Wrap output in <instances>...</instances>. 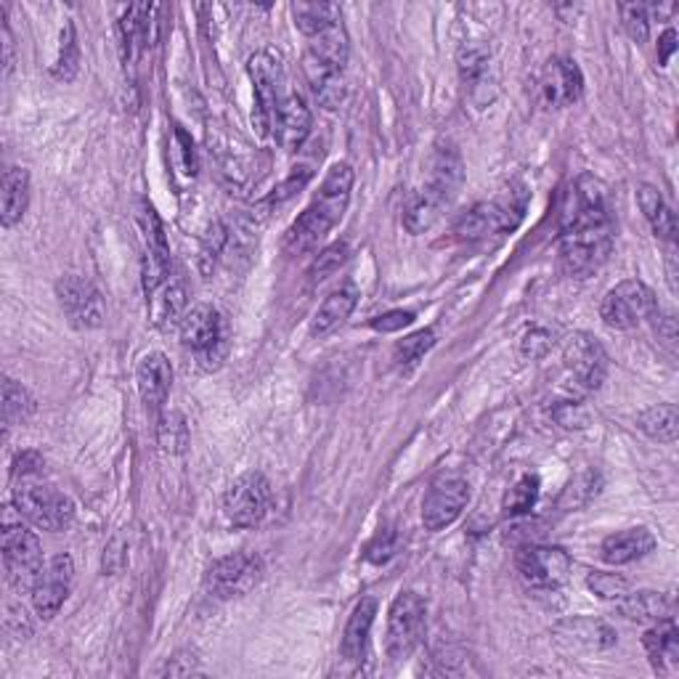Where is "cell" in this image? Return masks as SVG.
Segmentation results:
<instances>
[{"label": "cell", "instance_id": "ee69618b", "mask_svg": "<svg viewBox=\"0 0 679 679\" xmlns=\"http://www.w3.org/2000/svg\"><path fill=\"white\" fill-rule=\"evenodd\" d=\"M43 473H46V460H43V454H37V452L16 454L14 478L30 480V478H37V475H43Z\"/></svg>", "mask_w": 679, "mask_h": 679}, {"label": "cell", "instance_id": "f6af8a7d", "mask_svg": "<svg viewBox=\"0 0 679 679\" xmlns=\"http://www.w3.org/2000/svg\"><path fill=\"white\" fill-rule=\"evenodd\" d=\"M411 321H415L411 310H388V314L383 316H374L372 327L377 329V332H398V329L409 327Z\"/></svg>", "mask_w": 679, "mask_h": 679}, {"label": "cell", "instance_id": "b9f144b4", "mask_svg": "<svg viewBox=\"0 0 679 679\" xmlns=\"http://www.w3.org/2000/svg\"><path fill=\"white\" fill-rule=\"evenodd\" d=\"M552 348V335L547 329L534 327L525 332L523 342H520V353H523L525 359H542L547 357V351Z\"/></svg>", "mask_w": 679, "mask_h": 679}, {"label": "cell", "instance_id": "7402d4cb", "mask_svg": "<svg viewBox=\"0 0 679 679\" xmlns=\"http://www.w3.org/2000/svg\"><path fill=\"white\" fill-rule=\"evenodd\" d=\"M374 615H377V600L364 598L361 602H357L351 619H348L346 634H342V643H340V653H342V658H348L351 664L364 661Z\"/></svg>", "mask_w": 679, "mask_h": 679}, {"label": "cell", "instance_id": "8d00e7d4", "mask_svg": "<svg viewBox=\"0 0 679 679\" xmlns=\"http://www.w3.org/2000/svg\"><path fill=\"white\" fill-rule=\"evenodd\" d=\"M536 499H539V478L536 475H523V478L510 488V494H507L505 499L507 516H523V512H529L531 507L536 505Z\"/></svg>", "mask_w": 679, "mask_h": 679}, {"label": "cell", "instance_id": "836d02e7", "mask_svg": "<svg viewBox=\"0 0 679 679\" xmlns=\"http://www.w3.org/2000/svg\"><path fill=\"white\" fill-rule=\"evenodd\" d=\"M433 346H435V329H422V332L409 335V338L398 342L396 351H393V361H396L398 370L409 372L420 364L425 353H428Z\"/></svg>", "mask_w": 679, "mask_h": 679}, {"label": "cell", "instance_id": "f35d334b", "mask_svg": "<svg viewBox=\"0 0 679 679\" xmlns=\"http://www.w3.org/2000/svg\"><path fill=\"white\" fill-rule=\"evenodd\" d=\"M587 584L602 600H621L626 592H630V581L619 574H602V570H595V574H589Z\"/></svg>", "mask_w": 679, "mask_h": 679}, {"label": "cell", "instance_id": "d590c367", "mask_svg": "<svg viewBox=\"0 0 679 679\" xmlns=\"http://www.w3.org/2000/svg\"><path fill=\"white\" fill-rule=\"evenodd\" d=\"M80 65V48H78V35H75V24L67 22L61 30V46H59V59H56L54 78L69 82L78 75Z\"/></svg>", "mask_w": 679, "mask_h": 679}, {"label": "cell", "instance_id": "4316f807", "mask_svg": "<svg viewBox=\"0 0 679 679\" xmlns=\"http://www.w3.org/2000/svg\"><path fill=\"white\" fill-rule=\"evenodd\" d=\"M645 653L656 669H675L679 664V632L675 619L656 621L643 637Z\"/></svg>", "mask_w": 679, "mask_h": 679}, {"label": "cell", "instance_id": "2e32d148", "mask_svg": "<svg viewBox=\"0 0 679 679\" xmlns=\"http://www.w3.org/2000/svg\"><path fill=\"white\" fill-rule=\"evenodd\" d=\"M72 581H75V563L72 557L65 555V552L50 557L46 566H43L41 576H37L33 584V592H30L33 595L35 613L41 615L43 621L54 619V615L61 611L69 592H72Z\"/></svg>", "mask_w": 679, "mask_h": 679}, {"label": "cell", "instance_id": "74e56055", "mask_svg": "<svg viewBox=\"0 0 679 679\" xmlns=\"http://www.w3.org/2000/svg\"><path fill=\"white\" fill-rule=\"evenodd\" d=\"M621 22H624V30L630 33L632 41L645 43L647 41V30H650V16H647V5L643 3H621L619 5Z\"/></svg>", "mask_w": 679, "mask_h": 679}, {"label": "cell", "instance_id": "ffe728a7", "mask_svg": "<svg viewBox=\"0 0 679 679\" xmlns=\"http://www.w3.org/2000/svg\"><path fill=\"white\" fill-rule=\"evenodd\" d=\"M136 385L146 409L160 411L170 396V385H173V366H170L168 357L160 351L142 357L136 366Z\"/></svg>", "mask_w": 679, "mask_h": 679}, {"label": "cell", "instance_id": "60d3db41", "mask_svg": "<svg viewBox=\"0 0 679 679\" xmlns=\"http://www.w3.org/2000/svg\"><path fill=\"white\" fill-rule=\"evenodd\" d=\"M160 443L168 452H183L186 446V425L179 415H165L160 425Z\"/></svg>", "mask_w": 679, "mask_h": 679}, {"label": "cell", "instance_id": "7bdbcfd3", "mask_svg": "<svg viewBox=\"0 0 679 679\" xmlns=\"http://www.w3.org/2000/svg\"><path fill=\"white\" fill-rule=\"evenodd\" d=\"M396 555V534H391V531H380L377 536L372 539V544L366 547V561L372 563H388L391 557Z\"/></svg>", "mask_w": 679, "mask_h": 679}, {"label": "cell", "instance_id": "7c38bea8", "mask_svg": "<svg viewBox=\"0 0 679 679\" xmlns=\"http://www.w3.org/2000/svg\"><path fill=\"white\" fill-rule=\"evenodd\" d=\"M271 507V484L263 473H245L228 486L224 497V516L239 529H252L263 523Z\"/></svg>", "mask_w": 679, "mask_h": 679}, {"label": "cell", "instance_id": "f546056e", "mask_svg": "<svg viewBox=\"0 0 679 679\" xmlns=\"http://www.w3.org/2000/svg\"><path fill=\"white\" fill-rule=\"evenodd\" d=\"M292 16H295V27L306 37L319 35L332 24L342 22L340 5L335 3H295L292 5Z\"/></svg>", "mask_w": 679, "mask_h": 679}, {"label": "cell", "instance_id": "cb8c5ba5", "mask_svg": "<svg viewBox=\"0 0 679 679\" xmlns=\"http://www.w3.org/2000/svg\"><path fill=\"white\" fill-rule=\"evenodd\" d=\"M557 640L563 645L584 647V650H606V647L615 645V632L606 621L595 619H570L563 621L555 630Z\"/></svg>", "mask_w": 679, "mask_h": 679}, {"label": "cell", "instance_id": "30bf717a", "mask_svg": "<svg viewBox=\"0 0 679 679\" xmlns=\"http://www.w3.org/2000/svg\"><path fill=\"white\" fill-rule=\"evenodd\" d=\"M3 568L5 579L19 592H33V584L43 570L41 542L27 525L9 523L3 531Z\"/></svg>", "mask_w": 679, "mask_h": 679}, {"label": "cell", "instance_id": "8992f818", "mask_svg": "<svg viewBox=\"0 0 679 679\" xmlns=\"http://www.w3.org/2000/svg\"><path fill=\"white\" fill-rule=\"evenodd\" d=\"M529 207V189L523 183H510L494 200L480 202L473 211H467L454 226V234L462 242H480L488 237L516 231Z\"/></svg>", "mask_w": 679, "mask_h": 679}, {"label": "cell", "instance_id": "ac0fdd59", "mask_svg": "<svg viewBox=\"0 0 679 679\" xmlns=\"http://www.w3.org/2000/svg\"><path fill=\"white\" fill-rule=\"evenodd\" d=\"M181 342L200 359H220L226 327L218 310L213 306H194L186 310V316L181 319Z\"/></svg>", "mask_w": 679, "mask_h": 679}, {"label": "cell", "instance_id": "d6a6232c", "mask_svg": "<svg viewBox=\"0 0 679 679\" xmlns=\"http://www.w3.org/2000/svg\"><path fill=\"white\" fill-rule=\"evenodd\" d=\"M35 415V398L24 385H19L16 380L5 377L3 380V422L5 428H14V425L27 422Z\"/></svg>", "mask_w": 679, "mask_h": 679}, {"label": "cell", "instance_id": "277c9868", "mask_svg": "<svg viewBox=\"0 0 679 679\" xmlns=\"http://www.w3.org/2000/svg\"><path fill=\"white\" fill-rule=\"evenodd\" d=\"M351 189L353 168L348 162H335L324 176L319 194L310 200L301 218L284 234V250L292 252V256H301V252H308L310 247L319 245L346 215L348 202H351Z\"/></svg>", "mask_w": 679, "mask_h": 679}, {"label": "cell", "instance_id": "83f0119b", "mask_svg": "<svg viewBox=\"0 0 679 679\" xmlns=\"http://www.w3.org/2000/svg\"><path fill=\"white\" fill-rule=\"evenodd\" d=\"M30 205V173L24 168H9L3 173V228H14Z\"/></svg>", "mask_w": 679, "mask_h": 679}, {"label": "cell", "instance_id": "5b68a950", "mask_svg": "<svg viewBox=\"0 0 679 679\" xmlns=\"http://www.w3.org/2000/svg\"><path fill=\"white\" fill-rule=\"evenodd\" d=\"M303 69L314 97L324 110H335L346 99V65H348V35L342 22L332 24L324 33L308 37Z\"/></svg>", "mask_w": 679, "mask_h": 679}, {"label": "cell", "instance_id": "ab89813d", "mask_svg": "<svg viewBox=\"0 0 679 679\" xmlns=\"http://www.w3.org/2000/svg\"><path fill=\"white\" fill-rule=\"evenodd\" d=\"M346 258H348V245L346 242H335L332 247H327V250H324L321 256L314 260V265H310L308 276L314 279V282H324V279L332 276L335 271H338L340 265L346 263Z\"/></svg>", "mask_w": 679, "mask_h": 679}, {"label": "cell", "instance_id": "9a60e30c", "mask_svg": "<svg viewBox=\"0 0 679 679\" xmlns=\"http://www.w3.org/2000/svg\"><path fill=\"white\" fill-rule=\"evenodd\" d=\"M518 574L534 589H557L568 581L570 557L566 550L550 544H529L516 557Z\"/></svg>", "mask_w": 679, "mask_h": 679}, {"label": "cell", "instance_id": "f1b7e54d", "mask_svg": "<svg viewBox=\"0 0 679 679\" xmlns=\"http://www.w3.org/2000/svg\"><path fill=\"white\" fill-rule=\"evenodd\" d=\"M637 202H640V211L645 213L647 224H650L653 228V234L666 239V242H675L677 218H675V213H671V207L666 205L664 194L658 192L656 186H650V183H643V186L637 189Z\"/></svg>", "mask_w": 679, "mask_h": 679}, {"label": "cell", "instance_id": "6da1fadb", "mask_svg": "<svg viewBox=\"0 0 679 679\" xmlns=\"http://www.w3.org/2000/svg\"><path fill=\"white\" fill-rule=\"evenodd\" d=\"M613 202L598 176L581 173L561 202V265L584 279L600 269L613 250Z\"/></svg>", "mask_w": 679, "mask_h": 679}, {"label": "cell", "instance_id": "5bb4252c", "mask_svg": "<svg viewBox=\"0 0 679 679\" xmlns=\"http://www.w3.org/2000/svg\"><path fill=\"white\" fill-rule=\"evenodd\" d=\"M56 297H59V306L75 329H99L104 324V297H101L97 284L88 279L78 274L61 276L56 282Z\"/></svg>", "mask_w": 679, "mask_h": 679}, {"label": "cell", "instance_id": "ba28073f", "mask_svg": "<svg viewBox=\"0 0 679 679\" xmlns=\"http://www.w3.org/2000/svg\"><path fill=\"white\" fill-rule=\"evenodd\" d=\"M428 632V608L417 592H401L393 600L388 613V634L385 650L393 661H404L422 645Z\"/></svg>", "mask_w": 679, "mask_h": 679}, {"label": "cell", "instance_id": "484cf974", "mask_svg": "<svg viewBox=\"0 0 679 679\" xmlns=\"http://www.w3.org/2000/svg\"><path fill=\"white\" fill-rule=\"evenodd\" d=\"M357 303H359L357 284H351V282L340 284L338 290L329 292L327 301H324L319 310H316L314 321H310V335L332 332L335 327H340V324L353 314Z\"/></svg>", "mask_w": 679, "mask_h": 679}, {"label": "cell", "instance_id": "d4e9b609", "mask_svg": "<svg viewBox=\"0 0 679 679\" xmlns=\"http://www.w3.org/2000/svg\"><path fill=\"white\" fill-rule=\"evenodd\" d=\"M619 613L634 624H656V621L675 619V600L661 592H626L619 600Z\"/></svg>", "mask_w": 679, "mask_h": 679}, {"label": "cell", "instance_id": "7a4b0ae2", "mask_svg": "<svg viewBox=\"0 0 679 679\" xmlns=\"http://www.w3.org/2000/svg\"><path fill=\"white\" fill-rule=\"evenodd\" d=\"M247 72L256 91L260 133H265L282 149H301L310 133V112L301 93L292 88L284 61L274 50H258L247 61Z\"/></svg>", "mask_w": 679, "mask_h": 679}, {"label": "cell", "instance_id": "9c48e42d", "mask_svg": "<svg viewBox=\"0 0 679 679\" xmlns=\"http://www.w3.org/2000/svg\"><path fill=\"white\" fill-rule=\"evenodd\" d=\"M658 314V301L653 290L640 279H626V282L615 284L608 290V295L600 303V319L611 329H626L640 327L645 319H653Z\"/></svg>", "mask_w": 679, "mask_h": 679}, {"label": "cell", "instance_id": "8fae6325", "mask_svg": "<svg viewBox=\"0 0 679 679\" xmlns=\"http://www.w3.org/2000/svg\"><path fill=\"white\" fill-rule=\"evenodd\" d=\"M263 561L256 552H231V555L215 561L205 574V589L211 598L231 600L256 589L263 579Z\"/></svg>", "mask_w": 679, "mask_h": 679}, {"label": "cell", "instance_id": "52a82bcc", "mask_svg": "<svg viewBox=\"0 0 679 679\" xmlns=\"http://www.w3.org/2000/svg\"><path fill=\"white\" fill-rule=\"evenodd\" d=\"M14 507L27 523L50 534L69 529L75 520V501L48 484H33V480L19 484L14 488Z\"/></svg>", "mask_w": 679, "mask_h": 679}, {"label": "cell", "instance_id": "4fadbf2b", "mask_svg": "<svg viewBox=\"0 0 679 679\" xmlns=\"http://www.w3.org/2000/svg\"><path fill=\"white\" fill-rule=\"evenodd\" d=\"M469 501V484L465 475L443 473L430 484L422 499V523L428 531H443L452 525Z\"/></svg>", "mask_w": 679, "mask_h": 679}, {"label": "cell", "instance_id": "4dcf8cb0", "mask_svg": "<svg viewBox=\"0 0 679 679\" xmlns=\"http://www.w3.org/2000/svg\"><path fill=\"white\" fill-rule=\"evenodd\" d=\"M637 425L647 438H653V441H661V443L677 441V430H679L677 406L675 404L650 406V409H645L643 415L637 417Z\"/></svg>", "mask_w": 679, "mask_h": 679}, {"label": "cell", "instance_id": "d6986e66", "mask_svg": "<svg viewBox=\"0 0 679 679\" xmlns=\"http://www.w3.org/2000/svg\"><path fill=\"white\" fill-rule=\"evenodd\" d=\"M584 78L581 69L568 56H555L547 61L542 75V97L550 106H570L581 99Z\"/></svg>", "mask_w": 679, "mask_h": 679}, {"label": "cell", "instance_id": "1f68e13d", "mask_svg": "<svg viewBox=\"0 0 679 679\" xmlns=\"http://www.w3.org/2000/svg\"><path fill=\"white\" fill-rule=\"evenodd\" d=\"M149 5H131L120 19V41H123L125 59H133L136 50L144 48L146 33H149Z\"/></svg>", "mask_w": 679, "mask_h": 679}, {"label": "cell", "instance_id": "e575fe53", "mask_svg": "<svg viewBox=\"0 0 679 679\" xmlns=\"http://www.w3.org/2000/svg\"><path fill=\"white\" fill-rule=\"evenodd\" d=\"M460 72L465 86L469 88V93H475L478 88L488 86V75H491V61H488V54L480 48L465 46L460 50Z\"/></svg>", "mask_w": 679, "mask_h": 679}, {"label": "cell", "instance_id": "44dd1931", "mask_svg": "<svg viewBox=\"0 0 679 679\" xmlns=\"http://www.w3.org/2000/svg\"><path fill=\"white\" fill-rule=\"evenodd\" d=\"M653 550H656V536L645 525H637V529H626L608 536L600 544V557L608 566H626V563L643 561Z\"/></svg>", "mask_w": 679, "mask_h": 679}, {"label": "cell", "instance_id": "bcb514c9", "mask_svg": "<svg viewBox=\"0 0 679 679\" xmlns=\"http://www.w3.org/2000/svg\"><path fill=\"white\" fill-rule=\"evenodd\" d=\"M656 321V329H658V340L664 342V346L675 348V340H677V321L671 314H661V308H658V314L653 316Z\"/></svg>", "mask_w": 679, "mask_h": 679}, {"label": "cell", "instance_id": "e0dca14e", "mask_svg": "<svg viewBox=\"0 0 679 679\" xmlns=\"http://www.w3.org/2000/svg\"><path fill=\"white\" fill-rule=\"evenodd\" d=\"M568 372L574 374L576 383L587 391H598L606 383L608 374V353L602 342L589 332H574L563 348Z\"/></svg>", "mask_w": 679, "mask_h": 679}, {"label": "cell", "instance_id": "7dc6e473", "mask_svg": "<svg viewBox=\"0 0 679 679\" xmlns=\"http://www.w3.org/2000/svg\"><path fill=\"white\" fill-rule=\"evenodd\" d=\"M675 50H677V33L669 27L661 37H658V61H661V67L669 65V59H671V54H675Z\"/></svg>", "mask_w": 679, "mask_h": 679}, {"label": "cell", "instance_id": "603a6c76", "mask_svg": "<svg viewBox=\"0 0 679 679\" xmlns=\"http://www.w3.org/2000/svg\"><path fill=\"white\" fill-rule=\"evenodd\" d=\"M146 301H149L151 321H155L157 327H176V324H181L183 316H186V284H183L181 276H170L168 282L157 292H151Z\"/></svg>", "mask_w": 679, "mask_h": 679}, {"label": "cell", "instance_id": "3957f363", "mask_svg": "<svg viewBox=\"0 0 679 679\" xmlns=\"http://www.w3.org/2000/svg\"><path fill=\"white\" fill-rule=\"evenodd\" d=\"M465 183V165H462L460 151L454 144H438L433 157H430L428 181L422 189L406 200L404 207V226L409 234L430 231L443 213L452 207V202L460 194Z\"/></svg>", "mask_w": 679, "mask_h": 679}]
</instances>
